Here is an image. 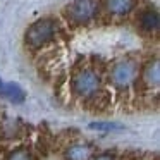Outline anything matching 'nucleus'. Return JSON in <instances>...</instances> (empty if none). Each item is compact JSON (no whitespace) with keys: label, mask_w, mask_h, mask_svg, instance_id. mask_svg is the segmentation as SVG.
<instances>
[{"label":"nucleus","mask_w":160,"mask_h":160,"mask_svg":"<svg viewBox=\"0 0 160 160\" xmlns=\"http://www.w3.org/2000/svg\"><path fill=\"white\" fill-rule=\"evenodd\" d=\"M139 76V66L136 60L132 59H122L119 62H115L110 69V81L114 86L126 90L131 84L136 83Z\"/></svg>","instance_id":"3"},{"label":"nucleus","mask_w":160,"mask_h":160,"mask_svg":"<svg viewBox=\"0 0 160 160\" xmlns=\"http://www.w3.org/2000/svg\"><path fill=\"white\" fill-rule=\"evenodd\" d=\"M91 160H114V157H112L110 153H103V155H98V157H95V158H91Z\"/></svg>","instance_id":"12"},{"label":"nucleus","mask_w":160,"mask_h":160,"mask_svg":"<svg viewBox=\"0 0 160 160\" xmlns=\"http://www.w3.org/2000/svg\"><path fill=\"white\" fill-rule=\"evenodd\" d=\"M95 155V150L88 143H76L71 145L66 152V160H91Z\"/></svg>","instance_id":"6"},{"label":"nucleus","mask_w":160,"mask_h":160,"mask_svg":"<svg viewBox=\"0 0 160 160\" xmlns=\"http://www.w3.org/2000/svg\"><path fill=\"white\" fill-rule=\"evenodd\" d=\"M138 24L145 33H157V29H158V12L155 9H145L138 18Z\"/></svg>","instance_id":"7"},{"label":"nucleus","mask_w":160,"mask_h":160,"mask_svg":"<svg viewBox=\"0 0 160 160\" xmlns=\"http://www.w3.org/2000/svg\"><path fill=\"white\" fill-rule=\"evenodd\" d=\"M57 35V22L53 19H40L26 31V45L29 48H42Z\"/></svg>","instance_id":"1"},{"label":"nucleus","mask_w":160,"mask_h":160,"mask_svg":"<svg viewBox=\"0 0 160 160\" xmlns=\"http://www.w3.org/2000/svg\"><path fill=\"white\" fill-rule=\"evenodd\" d=\"M64 14L67 21L76 26L88 24L97 16V2L95 0H74L72 4L66 7Z\"/></svg>","instance_id":"4"},{"label":"nucleus","mask_w":160,"mask_h":160,"mask_svg":"<svg viewBox=\"0 0 160 160\" xmlns=\"http://www.w3.org/2000/svg\"><path fill=\"white\" fill-rule=\"evenodd\" d=\"M0 93L4 95V97H7L11 102H14V103H19V102L24 100V91L14 83L0 84Z\"/></svg>","instance_id":"9"},{"label":"nucleus","mask_w":160,"mask_h":160,"mask_svg":"<svg viewBox=\"0 0 160 160\" xmlns=\"http://www.w3.org/2000/svg\"><path fill=\"white\" fill-rule=\"evenodd\" d=\"M102 86V79L100 74L97 72L91 67H84V69H79L72 78V83H71V88H72L74 95L81 98H90L91 95H95Z\"/></svg>","instance_id":"2"},{"label":"nucleus","mask_w":160,"mask_h":160,"mask_svg":"<svg viewBox=\"0 0 160 160\" xmlns=\"http://www.w3.org/2000/svg\"><path fill=\"white\" fill-rule=\"evenodd\" d=\"M121 160H138V153H134V152H128L126 155H122V157H121Z\"/></svg>","instance_id":"11"},{"label":"nucleus","mask_w":160,"mask_h":160,"mask_svg":"<svg viewBox=\"0 0 160 160\" xmlns=\"http://www.w3.org/2000/svg\"><path fill=\"white\" fill-rule=\"evenodd\" d=\"M141 78L146 83V86H150V88L158 86V83H160V64H158V60L157 59L150 60V62L145 66V69H143Z\"/></svg>","instance_id":"8"},{"label":"nucleus","mask_w":160,"mask_h":160,"mask_svg":"<svg viewBox=\"0 0 160 160\" xmlns=\"http://www.w3.org/2000/svg\"><path fill=\"white\" fill-rule=\"evenodd\" d=\"M136 7V0H103V9L108 16L114 18H124L131 14Z\"/></svg>","instance_id":"5"},{"label":"nucleus","mask_w":160,"mask_h":160,"mask_svg":"<svg viewBox=\"0 0 160 160\" xmlns=\"http://www.w3.org/2000/svg\"><path fill=\"white\" fill-rule=\"evenodd\" d=\"M7 160H35V157H33V153L28 148L21 146V148H16L14 152L9 153Z\"/></svg>","instance_id":"10"}]
</instances>
